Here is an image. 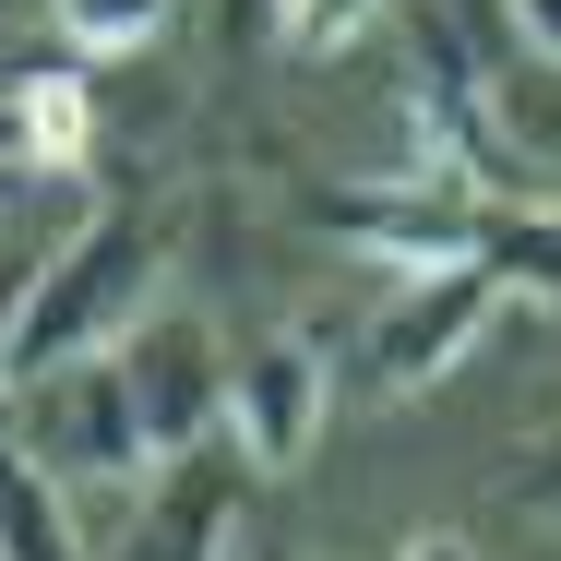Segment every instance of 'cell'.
Here are the masks:
<instances>
[{"instance_id": "obj_1", "label": "cell", "mask_w": 561, "mask_h": 561, "mask_svg": "<svg viewBox=\"0 0 561 561\" xmlns=\"http://www.w3.org/2000/svg\"><path fill=\"white\" fill-rule=\"evenodd\" d=\"M168 251H180V204H168V192L96 204V216L36 263V287H24V311H12V335H0V394H36L48 370L119 346L144 323V299L168 287Z\"/></svg>"}, {"instance_id": "obj_2", "label": "cell", "mask_w": 561, "mask_h": 561, "mask_svg": "<svg viewBox=\"0 0 561 561\" xmlns=\"http://www.w3.org/2000/svg\"><path fill=\"white\" fill-rule=\"evenodd\" d=\"M394 119H407V180H419V192H454V204H478V216H514V204H526V131L502 108L490 60H478L454 24H431L419 0H407Z\"/></svg>"}, {"instance_id": "obj_3", "label": "cell", "mask_w": 561, "mask_h": 561, "mask_svg": "<svg viewBox=\"0 0 561 561\" xmlns=\"http://www.w3.org/2000/svg\"><path fill=\"white\" fill-rule=\"evenodd\" d=\"M502 311H514V287H502V263H490V251H466V263H431V275H394L382 323L358 335V394H370V407H407V394L454 382Z\"/></svg>"}, {"instance_id": "obj_4", "label": "cell", "mask_w": 561, "mask_h": 561, "mask_svg": "<svg viewBox=\"0 0 561 561\" xmlns=\"http://www.w3.org/2000/svg\"><path fill=\"white\" fill-rule=\"evenodd\" d=\"M323 419H335V335H311V323H275V335H251L227 358V443L251 478H299L311 443H323Z\"/></svg>"}, {"instance_id": "obj_5", "label": "cell", "mask_w": 561, "mask_h": 561, "mask_svg": "<svg viewBox=\"0 0 561 561\" xmlns=\"http://www.w3.org/2000/svg\"><path fill=\"white\" fill-rule=\"evenodd\" d=\"M299 227H323L335 251H370L382 275H431V263L490 251V216L454 204V192H419V180H311Z\"/></svg>"}, {"instance_id": "obj_6", "label": "cell", "mask_w": 561, "mask_h": 561, "mask_svg": "<svg viewBox=\"0 0 561 561\" xmlns=\"http://www.w3.org/2000/svg\"><path fill=\"white\" fill-rule=\"evenodd\" d=\"M108 370H119L131 431H144V466L192 454V443L227 419V358H216V335H204L192 311H144V323L108 346Z\"/></svg>"}, {"instance_id": "obj_7", "label": "cell", "mask_w": 561, "mask_h": 561, "mask_svg": "<svg viewBox=\"0 0 561 561\" xmlns=\"http://www.w3.org/2000/svg\"><path fill=\"white\" fill-rule=\"evenodd\" d=\"M239 490H251L239 443H227V431H204L192 454H168V466L144 478V502H131V538H119V561H227Z\"/></svg>"}, {"instance_id": "obj_8", "label": "cell", "mask_w": 561, "mask_h": 561, "mask_svg": "<svg viewBox=\"0 0 561 561\" xmlns=\"http://www.w3.org/2000/svg\"><path fill=\"white\" fill-rule=\"evenodd\" d=\"M0 119H12V168H84L96 156V84L72 60H36L0 84Z\"/></svg>"}, {"instance_id": "obj_9", "label": "cell", "mask_w": 561, "mask_h": 561, "mask_svg": "<svg viewBox=\"0 0 561 561\" xmlns=\"http://www.w3.org/2000/svg\"><path fill=\"white\" fill-rule=\"evenodd\" d=\"M0 561H96L84 526H72V502H60V478L24 443L0 454Z\"/></svg>"}, {"instance_id": "obj_10", "label": "cell", "mask_w": 561, "mask_h": 561, "mask_svg": "<svg viewBox=\"0 0 561 561\" xmlns=\"http://www.w3.org/2000/svg\"><path fill=\"white\" fill-rule=\"evenodd\" d=\"M490 263H502V287H514V299H550V311H561V216H550V204L490 216Z\"/></svg>"}, {"instance_id": "obj_11", "label": "cell", "mask_w": 561, "mask_h": 561, "mask_svg": "<svg viewBox=\"0 0 561 561\" xmlns=\"http://www.w3.org/2000/svg\"><path fill=\"white\" fill-rule=\"evenodd\" d=\"M382 12H394V0H263V24H275L287 60H335V48H358Z\"/></svg>"}, {"instance_id": "obj_12", "label": "cell", "mask_w": 561, "mask_h": 561, "mask_svg": "<svg viewBox=\"0 0 561 561\" xmlns=\"http://www.w3.org/2000/svg\"><path fill=\"white\" fill-rule=\"evenodd\" d=\"M168 24H180V0H60V36H72V48H96V60L156 48Z\"/></svg>"}, {"instance_id": "obj_13", "label": "cell", "mask_w": 561, "mask_h": 561, "mask_svg": "<svg viewBox=\"0 0 561 561\" xmlns=\"http://www.w3.org/2000/svg\"><path fill=\"white\" fill-rule=\"evenodd\" d=\"M502 490H514V514H538V526H561V431L550 443H526L514 466H502Z\"/></svg>"}, {"instance_id": "obj_14", "label": "cell", "mask_w": 561, "mask_h": 561, "mask_svg": "<svg viewBox=\"0 0 561 561\" xmlns=\"http://www.w3.org/2000/svg\"><path fill=\"white\" fill-rule=\"evenodd\" d=\"M502 12H514L526 60H538V72H561V0H502Z\"/></svg>"}, {"instance_id": "obj_15", "label": "cell", "mask_w": 561, "mask_h": 561, "mask_svg": "<svg viewBox=\"0 0 561 561\" xmlns=\"http://www.w3.org/2000/svg\"><path fill=\"white\" fill-rule=\"evenodd\" d=\"M382 561H478L466 538H407V550H382Z\"/></svg>"}, {"instance_id": "obj_16", "label": "cell", "mask_w": 561, "mask_h": 561, "mask_svg": "<svg viewBox=\"0 0 561 561\" xmlns=\"http://www.w3.org/2000/svg\"><path fill=\"white\" fill-rule=\"evenodd\" d=\"M24 287H36V263H0V335H12V311H24Z\"/></svg>"}, {"instance_id": "obj_17", "label": "cell", "mask_w": 561, "mask_h": 561, "mask_svg": "<svg viewBox=\"0 0 561 561\" xmlns=\"http://www.w3.org/2000/svg\"><path fill=\"white\" fill-rule=\"evenodd\" d=\"M239 561H287V550H275V538H251V550H239Z\"/></svg>"}, {"instance_id": "obj_18", "label": "cell", "mask_w": 561, "mask_h": 561, "mask_svg": "<svg viewBox=\"0 0 561 561\" xmlns=\"http://www.w3.org/2000/svg\"><path fill=\"white\" fill-rule=\"evenodd\" d=\"M0 454H12V394H0Z\"/></svg>"}, {"instance_id": "obj_19", "label": "cell", "mask_w": 561, "mask_h": 561, "mask_svg": "<svg viewBox=\"0 0 561 561\" xmlns=\"http://www.w3.org/2000/svg\"><path fill=\"white\" fill-rule=\"evenodd\" d=\"M0 168H12V119H0Z\"/></svg>"}]
</instances>
